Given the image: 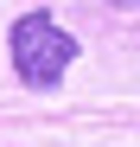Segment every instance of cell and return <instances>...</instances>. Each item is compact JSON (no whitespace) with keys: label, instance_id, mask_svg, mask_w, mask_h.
<instances>
[{"label":"cell","instance_id":"obj_1","mask_svg":"<svg viewBox=\"0 0 140 147\" xmlns=\"http://www.w3.org/2000/svg\"><path fill=\"white\" fill-rule=\"evenodd\" d=\"M70 64H77V38H70L51 13H26V19H13V70H19L32 90H51Z\"/></svg>","mask_w":140,"mask_h":147}]
</instances>
